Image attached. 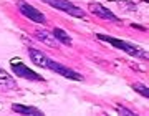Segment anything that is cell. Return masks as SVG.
<instances>
[{"mask_svg": "<svg viewBox=\"0 0 149 116\" xmlns=\"http://www.w3.org/2000/svg\"><path fill=\"white\" fill-rule=\"evenodd\" d=\"M96 37H98V40L111 43L114 48H119L123 52L129 53L131 57H138V58H143V60H148V52H144L143 48H139L138 45H133V43H128V42H124V40H118V38L108 37V35H101V33H98Z\"/></svg>", "mask_w": 149, "mask_h": 116, "instance_id": "6da1fadb", "label": "cell"}, {"mask_svg": "<svg viewBox=\"0 0 149 116\" xmlns=\"http://www.w3.org/2000/svg\"><path fill=\"white\" fill-rule=\"evenodd\" d=\"M42 2L50 7H53V8H58V10L65 12V13H68L71 17H76V18H83L85 17V10L80 8L78 5L71 3L70 0H42Z\"/></svg>", "mask_w": 149, "mask_h": 116, "instance_id": "7a4b0ae2", "label": "cell"}, {"mask_svg": "<svg viewBox=\"0 0 149 116\" xmlns=\"http://www.w3.org/2000/svg\"><path fill=\"white\" fill-rule=\"evenodd\" d=\"M17 8H18V12H20L22 15L27 17L28 20L35 22V23H47V17H45V13H42L38 8H35L33 5H30V3H27V2H23V0H18V2H17Z\"/></svg>", "mask_w": 149, "mask_h": 116, "instance_id": "3957f363", "label": "cell"}, {"mask_svg": "<svg viewBox=\"0 0 149 116\" xmlns=\"http://www.w3.org/2000/svg\"><path fill=\"white\" fill-rule=\"evenodd\" d=\"M10 66H12V70H13V73L18 75L20 78L30 80V81H43V76H40V75L35 73L33 70H30L25 63H22L20 60H12Z\"/></svg>", "mask_w": 149, "mask_h": 116, "instance_id": "277c9868", "label": "cell"}, {"mask_svg": "<svg viewBox=\"0 0 149 116\" xmlns=\"http://www.w3.org/2000/svg\"><path fill=\"white\" fill-rule=\"evenodd\" d=\"M47 68L53 70L55 73L61 75V76H65V78H70V80H76V81H81L83 80V75H80L78 71H74V70L68 68V66H65V65L58 63V61H55V60H48V66Z\"/></svg>", "mask_w": 149, "mask_h": 116, "instance_id": "5b68a950", "label": "cell"}, {"mask_svg": "<svg viewBox=\"0 0 149 116\" xmlns=\"http://www.w3.org/2000/svg\"><path fill=\"white\" fill-rule=\"evenodd\" d=\"M90 12L93 13V15H96V17H100V18H104V20H109V22H114V23H119V18H118L114 13H113L109 8H106V7H103V5H100V3H90Z\"/></svg>", "mask_w": 149, "mask_h": 116, "instance_id": "8992f818", "label": "cell"}, {"mask_svg": "<svg viewBox=\"0 0 149 116\" xmlns=\"http://www.w3.org/2000/svg\"><path fill=\"white\" fill-rule=\"evenodd\" d=\"M28 57H30V60H32L37 66H42V68H47L48 66V60H50V58H48L43 52L37 50V48H32V47L28 48Z\"/></svg>", "mask_w": 149, "mask_h": 116, "instance_id": "52a82bcc", "label": "cell"}, {"mask_svg": "<svg viewBox=\"0 0 149 116\" xmlns=\"http://www.w3.org/2000/svg\"><path fill=\"white\" fill-rule=\"evenodd\" d=\"M35 38L37 40H40L42 43H45V45H48V47H58V40L53 37V33H48L47 30H35Z\"/></svg>", "mask_w": 149, "mask_h": 116, "instance_id": "ba28073f", "label": "cell"}, {"mask_svg": "<svg viewBox=\"0 0 149 116\" xmlns=\"http://www.w3.org/2000/svg\"><path fill=\"white\" fill-rule=\"evenodd\" d=\"M17 81L12 75H8L5 70L0 68V90H15Z\"/></svg>", "mask_w": 149, "mask_h": 116, "instance_id": "9c48e42d", "label": "cell"}, {"mask_svg": "<svg viewBox=\"0 0 149 116\" xmlns=\"http://www.w3.org/2000/svg\"><path fill=\"white\" fill-rule=\"evenodd\" d=\"M12 111H15L18 115H30V116H42L43 113L38 108H33V106H25V105H12Z\"/></svg>", "mask_w": 149, "mask_h": 116, "instance_id": "30bf717a", "label": "cell"}, {"mask_svg": "<svg viewBox=\"0 0 149 116\" xmlns=\"http://www.w3.org/2000/svg\"><path fill=\"white\" fill-rule=\"evenodd\" d=\"M53 37L58 40V42H61V43H65V45H71V37H70L68 33L65 32V30H61V28H55L53 30Z\"/></svg>", "mask_w": 149, "mask_h": 116, "instance_id": "8fae6325", "label": "cell"}, {"mask_svg": "<svg viewBox=\"0 0 149 116\" xmlns=\"http://www.w3.org/2000/svg\"><path fill=\"white\" fill-rule=\"evenodd\" d=\"M133 88H134L136 91H138V93H141V95H143L144 98H148V96H149V91H148V86H146V85L136 83V85H133Z\"/></svg>", "mask_w": 149, "mask_h": 116, "instance_id": "7c38bea8", "label": "cell"}, {"mask_svg": "<svg viewBox=\"0 0 149 116\" xmlns=\"http://www.w3.org/2000/svg\"><path fill=\"white\" fill-rule=\"evenodd\" d=\"M119 3H121L123 7H126L128 10H136L138 7H136V3H133V2H128V0H118Z\"/></svg>", "mask_w": 149, "mask_h": 116, "instance_id": "4fadbf2b", "label": "cell"}, {"mask_svg": "<svg viewBox=\"0 0 149 116\" xmlns=\"http://www.w3.org/2000/svg\"><path fill=\"white\" fill-rule=\"evenodd\" d=\"M118 113L119 115H124V116H134V113L128 108H123V106H118Z\"/></svg>", "mask_w": 149, "mask_h": 116, "instance_id": "5bb4252c", "label": "cell"}]
</instances>
